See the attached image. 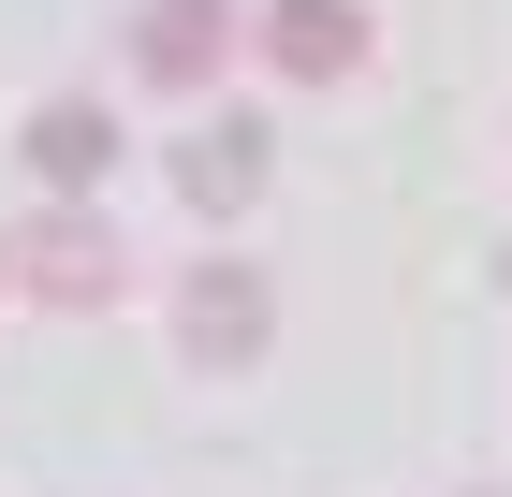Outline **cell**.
I'll return each mask as SVG.
<instances>
[{
    "label": "cell",
    "instance_id": "cell-4",
    "mask_svg": "<svg viewBox=\"0 0 512 497\" xmlns=\"http://www.w3.org/2000/svg\"><path fill=\"white\" fill-rule=\"evenodd\" d=\"M235 0H147V15H132V74L147 88H220V59H235Z\"/></svg>",
    "mask_w": 512,
    "mask_h": 497
},
{
    "label": "cell",
    "instance_id": "cell-7",
    "mask_svg": "<svg viewBox=\"0 0 512 497\" xmlns=\"http://www.w3.org/2000/svg\"><path fill=\"white\" fill-rule=\"evenodd\" d=\"M0 293H15V234H0Z\"/></svg>",
    "mask_w": 512,
    "mask_h": 497
},
{
    "label": "cell",
    "instance_id": "cell-2",
    "mask_svg": "<svg viewBox=\"0 0 512 497\" xmlns=\"http://www.w3.org/2000/svg\"><path fill=\"white\" fill-rule=\"evenodd\" d=\"M15 161H30V176H44L59 205H88V191H103V176L132 161V147H118V103H103V88H59V103H30Z\"/></svg>",
    "mask_w": 512,
    "mask_h": 497
},
{
    "label": "cell",
    "instance_id": "cell-3",
    "mask_svg": "<svg viewBox=\"0 0 512 497\" xmlns=\"http://www.w3.org/2000/svg\"><path fill=\"white\" fill-rule=\"evenodd\" d=\"M264 337H278L264 264H191V293H176V351H191V366H249Z\"/></svg>",
    "mask_w": 512,
    "mask_h": 497
},
{
    "label": "cell",
    "instance_id": "cell-1",
    "mask_svg": "<svg viewBox=\"0 0 512 497\" xmlns=\"http://www.w3.org/2000/svg\"><path fill=\"white\" fill-rule=\"evenodd\" d=\"M15 293H44V307H118L132 293V249H118V220L103 205H44L30 234H15Z\"/></svg>",
    "mask_w": 512,
    "mask_h": 497
},
{
    "label": "cell",
    "instance_id": "cell-6",
    "mask_svg": "<svg viewBox=\"0 0 512 497\" xmlns=\"http://www.w3.org/2000/svg\"><path fill=\"white\" fill-rule=\"evenodd\" d=\"M264 161H278V147H264V117H205L191 147H176V191H191L205 220H235V205L264 191Z\"/></svg>",
    "mask_w": 512,
    "mask_h": 497
},
{
    "label": "cell",
    "instance_id": "cell-8",
    "mask_svg": "<svg viewBox=\"0 0 512 497\" xmlns=\"http://www.w3.org/2000/svg\"><path fill=\"white\" fill-rule=\"evenodd\" d=\"M498 278H512V234H498Z\"/></svg>",
    "mask_w": 512,
    "mask_h": 497
},
{
    "label": "cell",
    "instance_id": "cell-5",
    "mask_svg": "<svg viewBox=\"0 0 512 497\" xmlns=\"http://www.w3.org/2000/svg\"><path fill=\"white\" fill-rule=\"evenodd\" d=\"M249 30H264V59H278V74H293V88H337V74H352V59H366V44H381V30H366V15H352V0H264Z\"/></svg>",
    "mask_w": 512,
    "mask_h": 497
}]
</instances>
